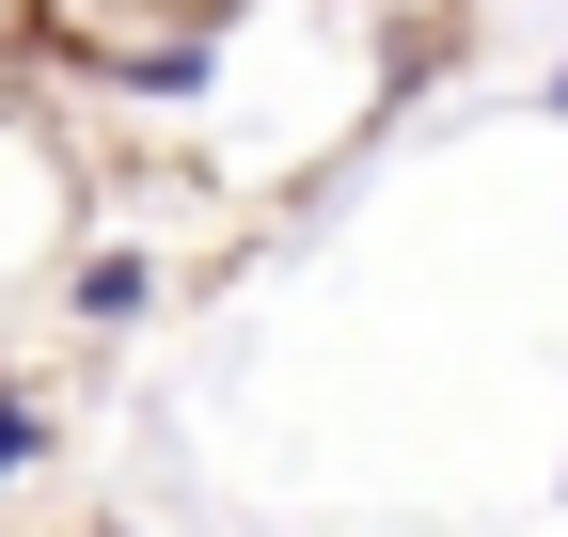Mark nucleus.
<instances>
[{"instance_id": "obj_2", "label": "nucleus", "mask_w": 568, "mask_h": 537, "mask_svg": "<svg viewBox=\"0 0 568 537\" xmlns=\"http://www.w3.org/2000/svg\"><path fill=\"white\" fill-rule=\"evenodd\" d=\"M32 458H48V412H32V395H0V490L32 475Z\"/></svg>"}, {"instance_id": "obj_4", "label": "nucleus", "mask_w": 568, "mask_h": 537, "mask_svg": "<svg viewBox=\"0 0 568 537\" xmlns=\"http://www.w3.org/2000/svg\"><path fill=\"white\" fill-rule=\"evenodd\" d=\"M0 17H17V0H0Z\"/></svg>"}, {"instance_id": "obj_1", "label": "nucleus", "mask_w": 568, "mask_h": 537, "mask_svg": "<svg viewBox=\"0 0 568 537\" xmlns=\"http://www.w3.org/2000/svg\"><path fill=\"white\" fill-rule=\"evenodd\" d=\"M142 301H159V268H142V253H95V268H80V316H142Z\"/></svg>"}, {"instance_id": "obj_3", "label": "nucleus", "mask_w": 568, "mask_h": 537, "mask_svg": "<svg viewBox=\"0 0 568 537\" xmlns=\"http://www.w3.org/2000/svg\"><path fill=\"white\" fill-rule=\"evenodd\" d=\"M537 111H552V126H568V63H552V80H537Z\"/></svg>"}]
</instances>
